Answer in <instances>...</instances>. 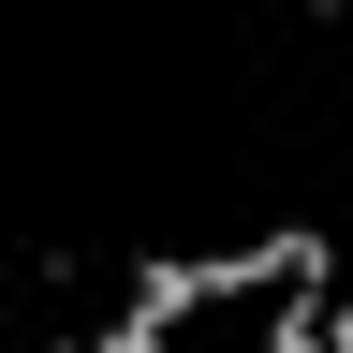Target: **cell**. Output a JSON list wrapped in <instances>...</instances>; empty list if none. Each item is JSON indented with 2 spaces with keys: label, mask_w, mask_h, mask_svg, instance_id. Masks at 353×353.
<instances>
[{
  "label": "cell",
  "mask_w": 353,
  "mask_h": 353,
  "mask_svg": "<svg viewBox=\"0 0 353 353\" xmlns=\"http://www.w3.org/2000/svg\"><path fill=\"white\" fill-rule=\"evenodd\" d=\"M265 353H353V280H324V294H265Z\"/></svg>",
  "instance_id": "6da1fadb"
}]
</instances>
